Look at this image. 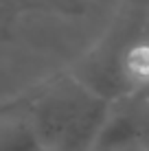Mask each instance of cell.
Instances as JSON below:
<instances>
[{"instance_id": "6da1fadb", "label": "cell", "mask_w": 149, "mask_h": 151, "mask_svg": "<svg viewBox=\"0 0 149 151\" xmlns=\"http://www.w3.org/2000/svg\"><path fill=\"white\" fill-rule=\"evenodd\" d=\"M110 105V96L77 75L57 77L31 94L29 118L46 151L90 149Z\"/></svg>"}, {"instance_id": "7a4b0ae2", "label": "cell", "mask_w": 149, "mask_h": 151, "mask_svg": "<svg viewBox=\"0 0 149 151\" xmlns=\"http://www.w3.org/2000/svg\"><path fill=\"white\" fill-rule=\"evenodd\" d=\"M149 147V92L125 90L110 99L107 112L90 149L143 151Z\"/></svg>"}, {"instance_id": "3957f363", "label": "cell", "mask_w": 149, "mask_h": 151, "mask_svg": "<svg viewBox=\"0 0 149 151\" xmlns=\"http://www.w3.org/2000/svg\"><path fill=\"white\" fill-rule=\"evenodd\" d=\"M0 151H46L29 114H20V107L0 116Z\"/></svg>"}, {"instance_id": "277c9868", "label": "cell", "mask_w": 149, "mask_h": 151, "mask_svg": "<svg viewBox=\"0 0 149 151\" xmlns=\"http://www.w3.org/2000/svg\"><path fill=\"white\" fill-rule=\"evenodd\" d=\"M121 75L127 88L147 90L149 88V37L132 42L121 53Z\"/></svg>"}, {"instance_id": "5b68a950", "label": "cell", "mask_w": 149, "mask_h": 151, "mask_svg": "<svg viewBox=\"0 0 149 151\" xmlns=\"http://www.w3.org/2000/svg\"><path fill=\"white\" fill-rule=\"evenodd\" d=\"M24 103H27V99H13V101H2V103H0V116H4L7 112H11V110H15V107L24 105Z\"/></svg>"}, {"instance_id": "8992f818", "label": "cell", "mask_w": 149, "mask_h": 151, "mask_svg": "<svg viewBox=\"0 0 149 151\" xmlns=\"http://www.w3.org/2000/svg\"><path fill=\"white\" fill-rule=\"evenodd\" d=\"M4 13V7H2V4H0V15H2Z\"/></svg>"}, {"instance_id": "52a82bcc", "label": "cell", "mask_w": 149, "mask_h": 151, "mask_svg": "<svg viewBox=\"0 0 149 151\" xmlns=\"http://www.w3.org/2000/svg\"><path fill=\"white\" fill-rule=\"evenodd\" d=\"M83 151H94V149H83Z\"/></svg>"}, {"instance_id": "ba28073f", "label": "cell", "mask_w": 149, "mask_h": 151, "mask_svg": "<svg viewBox=\"0 0 149 151\" xmlns=\"http://www.w3.org/2000/svg\"><path fill=\"white\" fill-rule=\"evenodd\" d=\"M143 151H149V147H147V149H143Z\"/></svg>"}]
</instances>
